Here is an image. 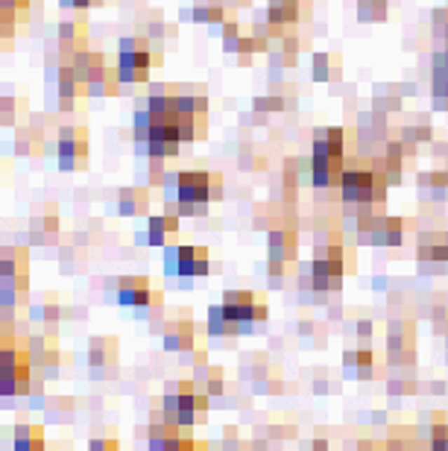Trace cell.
Instances as JSON below:
<instances>
[{"instance_id":"obj_1","label":"cell","mask_w":448,"mask_h":451,"mask_svg":"<svg viewBox=\"0 0 448 451\" xmlns=\"http://www.w3.org/2000/svg\"><path fill=\"white\" fill-rule=\"evenodd\" d=\"M223 199V176L214 170H179L164 176V206L176 217H199Z\"/></svg>"},{"instance_id":"obj_2","label":"cell","mask_w":448,"mask_h":451,"mask_svg":"<svg viewBox=\"0 0 448 451\" xmlns=\"http://www.w3.org/2000/svg\"><path fill=\"white\" fill-rule=\"evenodd\" d=\"M56 156L62 170H86L88 167V129L86 126H59L56 129Z\"/></svg>"},{"instance_id":"obj_3","label":"cell","mask_w":448,"mask_h":451,"mask_svg":"<svg viewBox=\"0 0 448 451\" xmlns=\"http://www.w3.org/2000/svg\"><path fill=\"white\" fill-rule=\"evenodd\" d=\"M223 311L240 331H249V325L267 320V302H264V296L249 293V290H226Z\"/></svg>"},{"instance_id":"obj_4","label":"cell","mask_w":448,"mask_h":451,"mask_svg":"<svg viewBox=\"0 0 448 451\" xmlns=\"http://www.w3.org/2000/svg\"><path fill=\"white\" fill-rule=\"evenodd\" d=\"M161 41H149L147 36H132L118 41V68L129 71H149L153 65H161Z\"/></svg>"},{"instance_id":"obj_5","label":"cell","mask_w":448,"mask_h":451,"mask_svg":"<svg viewBox=\"0 0 448 451\" xmlns=\"http://www.w3.org/2000/svg\"><path fill=\"white\" fill-rule=\"evenodd\" d=\"M308 15H311L308 0H270L267 21L273 27V39L293 36V29L299 27V21H305Z\"/></svg>"},{"instance_id":"obj_6","label":"cell","mask_w":448,"mask_h":451,"mask_svg":"<svg viewBox=\"0 0 448 451\" xmlns=\"http://www.w3.org/2000/svg\"><path fill=\"white\" fill-rule=\"evenodd\" d=\"M114 299H118L123 308H138L141 314L161 305V293L158 290L153 293V285H149V278H144V276L118 278V293H114Z\"/></svg>"},{"instance_id":"obj_7","label":"cell","mask_w":448,"mask_h":451,"mask_svg":"<svg viewBox=\"0 0 448 451\" xmlns=\"http://www.w3.org/2000/svg\"><path fill=\"white\" fill-rule=\"evenodd\" d=\"M352 138V132H346V129H337V126H331V129H313V141H311V156H320V159H331V161H337L343 164L348 159V141Z\"/></svg>"},{"instance_id":"obj_8","label":"cell","mask_w":448,"mask_h":451,"mask_svg":"<svg viewBox=\"0 0 448 451\" xmlns=\"http://www.w3.org/2000/svg\"><path fill=\"white\" fill-rule=\"evenodd\" d=\"M9 149H12V156H18V159H41L47 153V129H41L36 123L15 126Z\"/></svg>"},{"instance_id":"obj_9","label":"cell","mask_w":448,"mask_h":451,"mask_svg":"<svg viewBox=\"0 0 448 451\" xmlns=\"http://www.w3.org/2000/svg\"><path fill=\"white\" fill-rule=\"evenodd\" d=\"M208 253L205 246H168L164 249V273L179 276V278H191L196 276V264Z\"/></svg>"},{"instance_id":"obj_10","label":"cell","mask_w":448,"mask_h":451,"mask_svg":"<svg viewBox=\"0 0 448 451\" xmlns=\"http://www.w3.org/2000/svg\"><path fill=\"white\" fill-rule=\"evenodd\" d=\"M56 39H59V50L62 53L74 56L76 50H86L88 44V24L82 18H71V21H62L56 29Z\"/></svg>"},{"instance_id":"obj_11","label":"cell","mask_w":448,"mask_h":451,"mask_svg":"<svg viewBox=\"0 0 448 451\" xmlns=\"http://www.w3.org/2000/svg\"><path fill=\"white\" fill-rule=\"evenodd\" d=\"M59 235V214L56 206H44L36 211V217L29 220V241L32 243H50Z\"/></svg>"},{"instance_id":"obj_12","label":"cell","mask_w":448,"mask_h":451,"mask_svg":"<svg viewBox=\"0 0 448 451\" xmlns=\"http://www.w3.org/2000/svg\"><path fill=\"white\" fill-rule=\"evenodd\" d=\"M29 253L24 246H4L0 249V278H27Z\"/></svg>"},{"instance_id":"obj_13","label":"cell","mask_w":448,"mask_h":451,"mask_svg":"<svg viewBox=\"0 0 448 451\" xmlns=\"http://www.w3.org/2000/svg\"><path fill=\"white\" fill-rule=\"evenodd\" d=\"M121 91V76H118V68H100L88 76L86 82V94L88 97H114Z\"/></svg>"},{"instance_id":"obj_14","label":"cell","mask_w":448,"mask_h":451,"mask_svg":"<svg viewBox=\"0 0 448 451\" xmlns=\"http://www.w3.org/2000/svg\"><path fill=\"white\" fill-rule=\"evenodd\" d=\"M71 68H74V74H76V79L82 82V88H86V82H88V76L94 74V71H100V68H106V56L103 53H97V50H76V53L71 56Z\"/></svg>"},{"instance_id":"obj_15","label":"cell","mask_w":448,"mask_h":451,"mask_svg":"<svg viewBox=\"0 0 448 451\" xmlns=\"http://www.w3.org/2000/svg\"><path fill=\"white\" fill-rule=\"evenodd\" d=\"M176 229H179V217L176 214H156V217H149V226H147V243H153V246H164L168 243L170 235H176Z\"/></svg>"},{"instance_id":"obj_16","label":"cell","mask_w":448,"mask_h":451,"mask_svg":"<svg viewBox=\"0 0 448 451\" xmlns=\"http://www.w3.org/2000/svg\"><path fill=\"white\" fill-rule=\"evenodd\" d=\"M118 211L123 217H141L149 211V191L147 188H123L118 194Z\"/></svg>"},{"instance_id":"obj_17","label":"cell","mask_w":448,"mask_h":451,"mask_svg":"<svg viewBox=\"0 0 448 451\" xmlns=\"http://www.w3.org/2000/svg\"><path fill=\"white\" fill-rule=\"evenodd\" d=\"M24 118H29L27 97L0 94V126H18Z\"/></svg>"},{"instance_id":"obj_18","label":"cell","mask_w":448,"mask_h":451,"mask_svg":"<svg viewBox=\"0 0 448 451\" xmlns=\"http://www.w3.org/2000/svg\"><path fill=\"white\" fill-rule=\"evenodd\" d=\"M191 18L194 24H223L229 18L226 0H194Z\"/></svg>"},{"instance_id":"obj_19","label":"cell","mask_w":448,"mask_h":451,"mask_svg":"<svg viewBox=\"0 0 448 451\" xmlns=\"http://www.w3.org/2000/svg\"><path fill=\"white\" fill-rule=\"evenodd\" d=\"M164 331V346L170 349V352H185V349L194 346V323L191 320H182V323H168L161 328Z\"/></svg>"},{"instance_id":"obj_20","label":"cell","mask_w":448,"mask_h":451,"mask_svg":"<svg viewBox=\"0 0 448 451\" xmlns=\"http://www.w3.org/2000/svg\"><path fill=\"white\" fill-rule=\"evenodd\" d=\"M267 246H270V258L273 261H293V255H296V235H293V231H285V229H273Z\"/></svg>"},{"instance_id":"obj_21","label":"cell","mask_w":448,"mask_h":451,"mask_svg":"<svg viewBox=\"0 0 448 451\" xmlns=\"http://www.w3.org/2000/svg\"><path fill=\"white\" fill-rule=\"evenodd\" d=\"M32 320H39L41 325H56L62 320V305L56 296H44L41 305H32Z\"/></svg>"},{"instance_id":"obj_22","label":"cell","mask_w":448,"mask_h":451,"mask_svg":"<svg viewBox=\"0 0 448 451\" xmlns=\"http://www.w3.org/2000/svg\"><path fill=\"white\" fill-rule=\"evenodd\" d=\"M114 349H118V343H114V340H106V337L91 340L88 363L94 366V370H100V366H109V363L114 361Z\"/></svg>"},{"instance_id":"obj_23","label":"cell","mask_w":448,"mask_h":451,"mask_svg":"<svg viewBox=\"0 0 448 451\" xmlns=\"http://www.w3.org/2000/svg\"><path fill=\"white\" fill-rule=\"evenodd\" d=\"M264 50H270V39L255 36V32H252V36H240L235 53L240 56V65H249V59H252L255 53H264Z\"/></svg>"},{"instance_id":"obj_24","label":"cell","mask_w":448,"mask_h":451,"mask_svg":"<svg viewBox=\"0 0 448 451\" xmlns=\"http://www.w3.org/2000/svg\"><path fill=\"white\" fill-rule=\"evenodd\" d=\"M387 12H390L387 0H358V18L367 21V24H372V21H384Z\"/></svg>"},{"instance_id":"obj_25","label":"cell","mask_w":448,"mask_h":451,"mask_svg":"<svg viewBox=\"0 0 448 451\" xmlns=\"http://www.w3.org/2000/svg\"><path fill=\"white\" fill-rule=\"evenodd\" d=\"M24 15L27 12H15V9H4L0 6V39H15L21 32V24H24Z\"/></svg>"},{"instance_id":"obj_26","label":"cell","mask_w":448,"mask_h":451,"mask_svg":"<svg viewBox=\"0 0 448 451\" xmlns=\"http://www.w3.org/2000/svg\"><path fill=\"white\" fill-rule=\"evenodd\" d=\"M340 71V65L334 56H328V53H317L313 56V79L317 82H328V79H334Z\"/></svg>"},{"instance_id":"obj_27","label":"cell","mask_w":448,"mask_h":451,"mask_svg":"<svg viewBox=\"0 0 448 451\" xmlns=\"http://www.w3.org/2000/svg\"><path fill=\"white\" fill-rule=\"evenodd\" d=\"M208 334H240V328L226 316L223 305L208 311Z\"/></svg>"},{"instance_id":"obj_28","label":"cell","mask_w":448,"mask_h":451,"mask_svg":"<svg viewBox=\"0 0 448 451\" xmlns=\"http://www.w3.org/2000/svg\"><path fill=\"white\" fill-rule=\"evenodd\" d=\"M448 97V53L434 56V100Z\"/></svg>"},{"instance_id":"obj_29","label":"cell","mask_w":448,"mask_h":451,"mask_svg":"<svg viewBox=\"0 0 448 451\" xmlns=\"http://www.w3.org/2000/svg\"><path fill=\"white\" fill-rule=\"evenodd\" d=\"M240 24H238V18L235 15H229V18L223 21V47L229 50V53H235L238 50V41H240Z\"/></svg>"},{"instance_id":"obj_30","label":"cell","mask_w":448,"mask_h":451,"mask_svg":"<svg viewBox=\"0 0 448 451\" xmlns=\"http://www.w3.org/2000/svg\"><path fill=\"white\" fill-rule=\"evenodd\" d=\"M430 451H448V422H437L430 428Z\"/></svg>"},{"instance_id":"obj_31","label":"cell","mask_w":448,"mask_h":451,"mask_svg":"<svg viewBox=\"0 0 448 451\" xmlns=\"http://www.w3.org/2000/svg\"><path fill=\"white\" fill-rule=\"evenodd\" d=\"M118 76H121V86H123V82H132V86H138V82H147V79H149V71H138V68L121 71V68H118Z\"/></svg>"},{"instance_id":"obj_32","label":"cell","mask_w":448,"mask_h":451,"mask_svg":"<svg viewBox=\"0 0 448 451\" xmlns=\"http://www.w3.org/2000/svg\"><path fill=\"white\" fill-rule=\"evenodd\" d=\"M278 109H285L281 97H264V100H255V112H278Z\"/></svg>"},{"instance_id":"obj_33","label":"cell","mask_w":448,"mask_h":451,"mask_svg":"<svg viewBox=\"0 0 448 451\" xmlns=\"http://www.w3.org/2000/svg\"><path fill=\"white\" fill-rule=\"evenodd\" d=\"M79 100L82 97H59L56 106H59V112H74V109H79Z\"/></svg>"},{"instance_id":"obj_34","label":"cell","mask_w":448,"mask_h":451,"mask_svg":"<svg viewBox=\"0 0 448 451\" xmlns=\"http://www.w3.org/2000/svg\"><path fill=\"white\" fill-rule=\"evenodd\" d=\"M88 451H121V448H118V443H114V440H94L88 445Z\"/></svg>"},{"instance_id":"obj_35","label":"cell","mask_w":448,"mask_h":451,"mask_svg":"<svg viewBox=\"0 0 448 451\" xmlns=\"http://www.w3.org/2000/svg\"><path fill=\"white\" fill-rule=\"evenodd\" d=\"M59 4L68 9H76V12H86L88 6H94V0H59Z\"/></svg>"},{"instance_id":"obj_36","label":"cell","mask_w":448,"mask_h":451,"mask_svg":"<svg viewBox=\"0 0 448 451\" xmlns=\"http://www.w3.org/2000/svg\"><path fill=\"white\" fill-rule=\"evenodd\" d=\"M358 334H360V337H369V334H372V323H360V325H358Z\"/></svg>"},{"instance_id":"obj_37","label":"cell","mask_w":448,"mask_h":451,"mask_svg":"<svg viewBox=\"0 0 448 451\" xmlns=\"http://www.w3.org/2000/svg\"><path fill=\"white\" fill-rule=\"evenodd\" d=\"M313 451H328V443L325 440H313Z\"/></svg>"},{"instance_id":"obj_38","label":"cell","mask_w":448,"mask_h":451,"mask_svg":"<svg viewBox=\"0 0 448 451\" xmlns=\"http://www.w3.org/2000/svg\"><path fill=\"white\" fill-rule=\"evenodd\" d=\"M445 53H448V27H445Z\"/></svg>"},{"instance_id":"obj_39","label":"cell","mask_w":448,"mask_h":451,"mask_svg":"<svg viewBox=\"0 0 448 451\" xmlns=\"http://www.w3.org/2000/svg\"><path fill=\"white\" fill-rule=\"evenodd\" d=\"M0 176H4V161H0Z\"/></svg>"},{"instance_id":"obj_40","label":"cell","mask_w":448,"mask_h":451,"mask_svg":"<svg viewBox=\"0 0 448 451\" xmlns=\"http://www.w3.org/2000/svg\"><path fill=\"white\" fill-rule=\"evenodd\" d=\"M0 50H4V39H0Z\"/></svg>"}]
</instances>
